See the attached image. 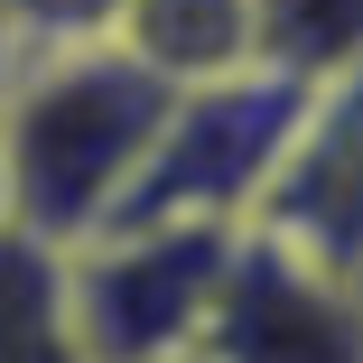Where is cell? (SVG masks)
<instances>
[{
	"label": "cell",
	"mask_w": 363,
	"mask_h": 363,
	"mask_svg": "<svg viewBox=\"0 0 363 363\" xmlns=\"http://www.w3.org/2000/svg\"><path fill=\"white\" fill-rule=\"evenodd\" d=\"M168 84H150L112 38L10 56L0 75V186H10V224L38 242H84L121 205L140 150L159 130Z\"/></svg>",
	"instance_id": "1"
},
{
	"label": "cell",
	"mask_w": 363,
	"mask_h": 363,
	"mask_svg": "<svg viewBox=\"0 0 363 363\" xmlns=\"http://www.w3.org/2000/svg\"><path fill=\"white\" fill-rule=\"evenodd\" d=\"M317 94L326 84L270 75V65H242V75H214V84H177L159 103V130H150V150H140V168H130V186H121V205L103 224H252L289 130L308 121Z\"/></svg>",
	"instance_id": "2"
},
{
	"label": "cell",
	"mask_w": 363,
	"mask_h": 363,
	"mask_svg": "<svg viewBox=\"0 0 363 363\" xmlns=\"http://www.w3.org/2000/svg\"><path fill=\"white\" fill-rule=\"evenodd\" d=\"M242 224H103L65 242V326L84 363H168L196 354L205 298Z\"/></svg>",
	"instance_id": "3"
},
{
	"label": "cell",
	"mask_w": 363,
	"mask_h": 363,
	"mask_svg": "<svg viewBox=\"0 0 363 363\" xmlns=\"http://www.w3.org/2000/svg\"><path fill=\"white\" fill-rule=\"evenodd\" d=\"M196 363H363L354 270H326L270 233H233V261L196 326Z\"/></svg>",
	"instance_id": "4"
},
{
	"label": "cell",
	"mask_w": 363,
	"mask_h": 363,
	"mask_svg": "<svg viewBox=\"0 0 363 363\" xmlns=\"http://www.w3.org/2000/svg\"><path fill=\"white\" fill-rule=\"evenodd\" d=\"M242 233H270V242L308 252L326 270L363 261V75L326 84L308 103V121L289 130V150H279V168H270Z\"/></svg>",
	"instance_id": "5"
},
{
	"label": "cell",
	"mask_w": 363,
	"mask_h": 363,
	"mask_svg": "<svg viewBox=\"0 0 363 363\" xmlns=\"http://www.w3.org/2000/svg\"><path fill=\"white\" fill-rule=\"evenodd\" d=\"M112 47L140 65L150 84H214L252 65V0H121Z\"/></svg>",
	"instance_id": "6"
},
{
	"label": "cell",
	"mask_w": 363,
	"mask_h": 363,
	"mask_svg": "<svg viewBox=\"0 0 363 363\" xmlns=\"http://www.w3.org/2000/svg\"><path fill=\"white\" fill-rule=\"evenodd\" d=\"M363 56V0H252V65L298 84H345Z\"/></svg>",
	"instance_id": "7"
},
{
	"label": "cell",
	"mask_w": 363,
	"mask_h": 363,
	"mask_svg": "<svg viewBox=\"0 0 363 363\" xmlns=\"http://www.w3.org/2000/svg\"><path fill=\"white\" fill-rule=\"evenodd\" d=\"M112 10L121 0H0V38H10V56L84 47V38H112Z\"/></svg>",
	"instance_id": "8"
},
{
	"label": "cell",
	"mask_w": 363,
	"mask_h": 363,
	"mask_svg": "<svg viewBox=\"0 0 363 363\" xmlns=\"http://www.w3.org/2000/svg\"><path fill=\"white\" fill-rule=\"evenodd\" d=\"M0 224H10V186H0Z\"/></svg>",
	"instance_id": "9"
},
{
	"label": "cell",
	"mask_w": 363,
	"mask_h": 363,
	"mask_svg": "<svg viewBox=\"0 0 363 363\" xmlns=\"http://www.w3.org/2000/svg\"><path fill=\"white\" fill-rule=\"evenodd\" d=\"M0 75H10V38H0Z\"/></svg>",
	"instance_id": "10"
},
{
	"label": "cell",
	"mask_w": 363,
	"mask_h": 363,
	"mask_svg": "<svg viewBox=\"0 0 363 363\" xmlns=\"http://www.w3.org/2000/svg\"><path fill=\"white\" fill-rule=\"evenodd\" d=\"M168 363H196V354H168Z\"/></svg>",
	"instance_id": "11"
}]
</instances>
